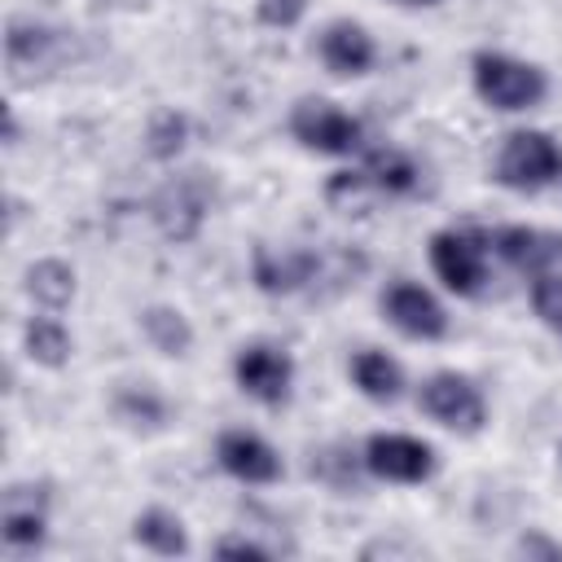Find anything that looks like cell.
Returning a JSON list of instances; mask_svg holds the SVG:
<instances>
[{
    "mask_svg": "<svg viewBox=\"0 0 562 562\" xmlns=\"http://www.w3.org/2000/svg\"><path fill=\"white\" fill-rule=\"evenodd\" d=\"M470 83H474V97L501 114L536 110L549 97V75L536 61H522L514 53H492V48L470 57Z\"/></svg>",
    "mask_w": 562,
    "mask_h": 562,
    "instance_id": "6da1fadb",
    "label": "cell"
},
{
    "mask_svg": "<svg viewBox=\"0 0 562 562\" xmlns=\"http://www.w3.org/2000/svg\"><path fill=\"white\" fill-rule=\"evenodd\" d=\"M492 180L509 193H544L562 184V140L544 127H518L501 140Z\"/></svg>",
    "mask_w": 562,
    "mask_h": 562,
    "instance_id": "7a4b0ae2",
    "label": "cell"
},
{
    "mask_svg": "<svg viewBox=\"0 0 562 562\" xmlns=\"http://www.w3.org/2000/svg\"><path fill=\"white\" fill-rule=\"evenodd\" d=\"M290 136L307 149V154H325V158H351L364 149V123L342 110L338 101H325V97H299L290 105V119H285Z\"/></svg>",
    "mask_w": 562,
    "mask_h": 562,
    "instance_id": "3957f363",
    "label": "cell"
},
{
    "mask_svg": "<svg viewBox=\"0 0 562 562\" xmlns=\"http://www.w3.org/2000/svg\"><path fill=\"white\" fill-rule=\"evenodd\" d=\"M487 255L492 246H487V233L479 228H439L426 241L430 272L457 299H479L487 290Z\"/></svg>",
    "mask_w": 562,
    "mask_h": 562,
    "instance_id": "277c9868",
    "label": "cell"
},
{
    "mask_svg": "<svg viewBox=\"0 0 562 562\" xmlns=\"http://www.w3.org/2000/svg\"><path fill=\"white\" fill-rule=\"evenodd\" d=\"M211 202H215V184L206 171H180L171 180L158 184V193L149 198V220L154 228L184 246V241H198L206 215H211Z\"/></svg>",
    "mask_w": 562,
    "mask_h": 562,
    "instance_id": "5b68a950",
    "label": "cell"
},
{
    "mask_svg": "<svg viewBox=\"0 0 562 562\" xmlns=\"http://www.w3.org/2000/svg\"><path fill=\"white\" fill-rule=\"evenodd\" d=\"M417 408L435 426H443L452 435H479L487 426V395H483V386L470 373H457V369L430 373L417 386Z\"/></svg>",
    "mask_w": 562,
    "mask_h": 562,
    "instance_id": "8992f818",
    "label": "cell"
},
{
    "mask_svg": "<svg viewBox=\"0 0 562 562\" xmlns=\"http://www.w3.org/2000/svg\"><path fill=\"white\" fill-rule=\"evenodd\" d=\"M364 474L378 483H395V487H417L426 479H435L439 470V452L435 443L404 435V430H373L360 448Z\"/></svg>",
    "mask_w": 562,
    "mask_h": 562,
    "instance_id": "52a82bcc",
    "label": "cell"
},
{
    "mask_svg": "<svg viewBox=\"0 0 562 562\" xmlns=\"http://www.w3.org/2000/svg\"><path fill=\"white\" fill-rule=\"evenodd\" d=\"M233 382L246 400L263 404V408H285L294 395V356L281 342L255 338L246 347H237L233 356Z\"/></svg>",
    "mask_w": 562,
    "mask_h": 562,
    "instance_id": "ba28073f",
    "label": "cell"
},
{
    "mask_svg": "<svg viewBox=\"0 0 562 562\" xmlns=\"http://www.w3.org/2000/svg\"><path fill=\"white\" fill-rule=\"evenodd\" d=\"M382 316L391 329H400L404 338L413 342H439L448 338V307L435 299V290H426L422 281H408V277H395L382 299H378Z\"/></svg>",
    "mask_w": 562,
    "mask_h": 562,
    "instance_id": "9c48e42d",
    "label": "cell"
},
{
    "mask_svg": "<svg viewBox=\"0 0 562 562\" xmlns=\"http://www.w3.org/2000/svg\"><path fill=\"white\" fill-rule=\"evenodd\" d=\"M215 465L246 487H272L285 479L281 452L259 430H246V426H228L215 435Z\"/></svg>",
    "mask_w": 562,
    "mask_h": 562,
    "instance_id": "30bf717a",
    "label": "cell"
},
{
    "mask_svg": "<svg viewBox=\"0 0 562 562\" xmlns=\"http://www.w3.org/2000/svg\"><path fill=\"white\" fill-rule=\"evenodd\" d=\"M321 268H325V255L316 250H303V246H255L250 250V281L259 294H272V299H285V294H303L321 281Z\"/></svg>",
    "mask_w": 562,
    "mask_h": 562,
    "instance_id": "8fae6325",
    "label": "cell"
},
{
    "mask_svg": "<svg viewBox=\"0 0 562 562\" xmlns=\"http://www.w3.org/2000/svg\"><path fill=\"white\" fill-rule=\"evenodd\" d=\"M487 246L492 255L522 272V277H540V272H553L562 268V233L558 228H540V224H505V228H492L487 233Z\"/></svg>",
    "mask_w": 562,
    "mask_h": 562,
    "instance_id": "7c38bea8",
    "label": "cell"
},
{
    "mask_svg": "<svg viewBox=\"0 0 562 562\" xmlns=\"http://www.w3.org/2000/svg\"><path fill=\"white\" fill-rule=\"evenodd\" d=\"M316 57H321V66H325L329 75H338V79H360V75H369V70L378 66V44H373V35H369L360 22L334 18V22L316 35Z\"/></svg>",
    "mask_w": 562,
    "mask_h": 562,
    "instance_id": "4fadbf2b",
    "label": "cell"
},
{
    "mask_svg": "<svg viewBox=\"0 0 562 562\" xmlns=\"http://www.w3.org/2000/svg\"><path fill=\"white\" fill-rule=\"evenodd\" d=\"M0 536L9 553H40L48 544V505L35 487L13 483L4 492V514H0Z\"/></svg>",
    "mask_w": 562,
    "mask_h": 562,
    "instance_id": "5bb4252c",
    "label": "cell"
},
{
    "mask_svg": "<svg viewBox=\"0 0 562 562\" xmlns=\"http://www.w3.org/2000/svg\"><path fill=\"white\" fill-rule=\"evenodd\" d=\"M347 378H351V386L364 395V400H373V404H395L400 395H404V364L395 360V356H386L382 347H360L351 360H347Z\"/></svg>",
    "mask_w": 562,
    "mask_h": 562,
    "instance_id": "9a60e30c",
    "label": "cell"
},
{
    "mask_svg": "<svg viewBox=\"0 0 562 562\" xmlns=\"http://www.w3.org/2000/svg\"><path fill=\"white\" fill-rule=\"evenodd\" d=\"M360 180L373 198H413L422 189V167L400 149H369L360 162Z\"/></svg>",
    "mask_w": 562,
    "mask_h": 562,
    "instance_id": "2e32d148",
    "label": "cell"
},
{
    "mask_svg": "<svg viewBox=\"0 0 562 562\" xmlns=\"http://www.w3.org/2000/svg\"><path fill=\"white\" fill-rule=\"evenodd\" d=\"M136 329H140V338H145L158 356H167V360H184V356L193 351V325H189V316H184L180 307H171V303H149V307H140Z\"/></svg>",
    "mask_w": 562,
    "mask_h": 562,
    "instance_id": "e0dca14e",
    "label": "cell"
},
{
    "mask_svg": "<svg viewBox=\"0 0 562 562\" xmlns=\"http://www.w3.org/2000/svg\"><path fill=\"white\" fill-rule=\"evenodd\" d=\"M22 290H26V299H31L40 312H66L70 299H75V290H79V281H75V268H70L66 259H53V255H48V259L26 263Z\"/></svg>",
    "mask_w": 562,
    "mask_h": 562,
    "instance_id": "ac0fdd59",
    "label": "cell"
},
{
    "mask_svg": "<svg viewBox=\"0 0 562 562\" xmlns=\"http://www.w3.org/2000/svg\"><path fill=\"white\" fill-rule=\"evenodd\" d=\"M132 540L158 558H184L189 553V527L176 509L167 505H149L132 518Z\"/></svg>",
    "mask_w": 562,
    "mask_h": 562,
    "instance_id": "d6986e66",
    "label": "cell"
},
{
    "mask_svg": "<svg viewBox=\"0 0 562 562\" xmlns=\"http://www.w3.org/2000/svg\"><path fill=\"white\" fill-rule=\"evenodd\" d=\"M22 351H26V360L40 364V369H61V364H70V356H75V338H70V329L57 321V312H44V316H31V321L22 325Z\"/></svg>",
    "mask_w": 562,
    "mask_h": 562,
    "instance_id": "ffe728a7",
    "label": "cell"
},
{
    "mask_svg": "<svg viewBox=\"0 0 562 562\" xmlns=\"http://www.w3.org/2000/svg\"><path fill=\"white\" fill-rule=\"evenodd\" d=\"M114 417L127 426V430H162L167 426V417H171V408H167V400L154 391V386H119L114 391Z\"/></svg>",
    "mask_w": 562,
    "mask_h": 562,
    "instance_id": "44dd1931",
    "label": "cell"
},
{
    "mask_svg": "<svg viewBox=\"0 0 562 562\" xmlns=\"http://www.w3.org/2000/svg\"><path fill=\"white\" fill-rule=\"evenodd\" d=\"M184 145H189V114L176 105L154 110L145 123V154L154 162H176L184 154Z\"/></svg>",
    "mask_w": 562,
    "mask_h": 562,
    "instance_id": "7402d4cb",
    "label": "cell"
},
{
    "mask_svg": "<svg viewBox=\"0 0 562 562\" xmlns=\"http://www.w3.org/2000/svg\"><path fill=\"white\" fill-rule=\"evenodd\" d=\"M57 44V31L44 26V22H31V18H13L9 22V35H4V57L13 70L22 66H40Z\"/></svg>",
    "mask_w": 562,
    "mask_h": 562,
    "instance_id": "603a6c76",
    "label": "cell"
},
{
    "mask_svg": "<svg viewBox=\"0 0 562 562\" xmlns=\"http://www.w3.org/2000/svg\"><path fill=\"white\" fill-rule=\"evenodd\" d=\"M531 312L562 338V268L531 277Z\"/></svg>",
    "mask_w": 562,
    "mask_h": 562,
    "instance_id": "cb8c5ba5",
    "label": "cell"
},
{
    "mask_svg": "<svg viewBox=\"0 0 562 562\" xmlns=\"http://www.w3.org/2000/svg\"><path fill=\"white\" fill-rule=\"evenodd\" d=\"M255 18L272 31H294L307 18V0H255Z\"/></svg>",
    "mask_w": 562,
    "mask_h": 562,
    "instance_id": "d4e9b609",
    "label": "cell"
},
{
    "mask_svg": "<svg viewBox=\"0 0 562 562\" xmlns=\"http://www.w3.org/2000/svg\"><path fill=\"white\" fill-rule=\"evenodd\" d=\"M215 558H255V562H263V558H272V549L250 540V536H220L215 540Z\"/></svg>",
    "mask_w": 562,
    "mask_h": 562,
    "instance_id": "484cf974",
    "label": "cell"
},
{
    "mask_svg": "<svg viewBox=\"0 0 562 562\" xmlns=\"http://www.w3.org/2000/svg\"><path fill=\"white\" fill-rule=\"evenodd\" d=\"M518 549H522V553H544V558H562V549H558V544H549V540H540V536H527V540H518Z\"/></svg>",
    "mask_w": 562,
    "mask_h": 562,
    "instance_id": "4316f807",
    "label": "cell"
},
{
    "mask_svg": "<svg viewBox=\"0 0 562 562\" xmlns=\"http://www.w3.org/2000/svg\"><path fill=\"white\" fill-rule=\"evenodd\" d=\"M395 4H408V9H422V4H439V0H395Z\"/></svg>",
    "mask_w": 562,
    "mask_h": 562,
    "instance_id": "83f0119b",
    "label": "cell"
},
{
    "mask_svg": "<svg viewBox=\"0 0 562 562\" xmlns=\"http://www.w3.org/2000/svg\"><path fill=\"white\" fill-rule=\"evenodd\" d=\"M558 457H562V448H558Z\"/></svg>",
    "mask_w": 562,
    "mask_h": 562,
    "instance_id": "f1b7e54d",
    "label": "cell"
}]
</instances>
